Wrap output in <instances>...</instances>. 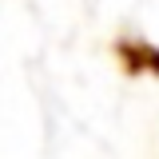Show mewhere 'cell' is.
Returning <instances> with one entry per match:
<instances>
[{
  "instance_id": "cell-1",
  "label": "cell",
  "mask_w": 159,
  "mask_h": 159,
  "mask_svg": "<svg viewBox=\"0 0 159 159\" xmlns=\"http://www.w3.org/2000/svg\"><path fill=\"white\" fill-rule=\"evenodd\" d=\"M123 76H155L159 80V48L151 40H139V36H119L111 44Z\"/></svg>"
}]
</instances>
